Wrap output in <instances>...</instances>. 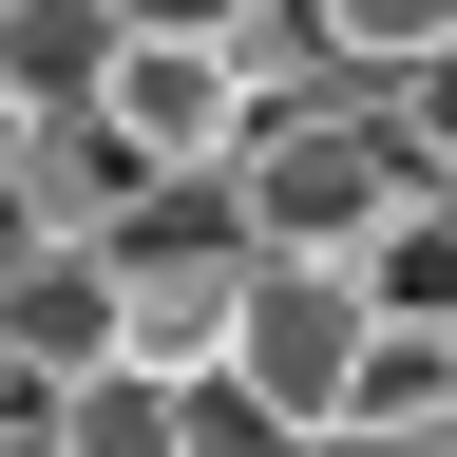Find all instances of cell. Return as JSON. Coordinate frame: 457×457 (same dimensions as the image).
I'll list each match as a JSON object with an SVG mask.
<instances>
[{"instance_id": "52a82bcc", "label": "cell", "mask_w": 457, "mask_h": 457, "mask_svg": "<svg viewBox=\"0 0 457 457\" xmlns=\"http://www.w3.org/2000/svg\"><path fill=\"white\" fill-rule=\"evenodd\" d=\"M343 267H362V305H381V324H457V191H400Z\"/></svg>"}, {"instance_id": "9c48e42d", "label": "cell", "mask_w": 457, "mask_h": 457, "mask_svg": "<svg viewBox=\"0 0 457 457\" xmlns=\"http://www.w3.org/2000/svg\"><path fill=\"white\" fill-rule=\"evenodd\" d=\"M305 20H324L343 77H400V57H438V38H457V0H305Z\"/></svg>"}, {"instance_id": "6da1fadb", "label": "cell", "mask_w": 457, "mask_h": 457, "mask_svg": "<svg viewBox=\"0 0 457 457\" xmlns=\"http://www.w3.org/2000/svg\"><path fill=\"white\" fill-rule=\"evenodd\" d=\"M400 191H420V171H400L381 77H305V96H267L248 134H228V210H248V248H362Z\"/></svg>"}, {"instance_id": "277c9868", "label": "cell", "mask_w": 457, "mask_h": 457, "mask_svg": "<svg viewBox=\"0 0 457 457\" xmlns=\"http://www.w3.org/2000/svg\"><path fill=\"white\" fill-rule=\"evenodd\" d=\"M96 362H134L114 343V267L96 248H0V400H57Z\"/></svg>"}, {"instance_id": "7a4b0ae2", "label": "cell", "mask_w": 457, "mask_h": 457, "mask_svg": "<svg viewBox=\"0 0 457 457\" xmlns=\"http://www.w3.org/2000/svg\"><path fill=\"white\" fill-rule=\"evenodd\" d=\"M362 343H381V305H362V267L343 248H248V286H228V400H267L286 438H343V400H362Z\"/></svg>"}, {"instance_id": "8992f818", "label": "cell", "mask_w": 457, "mask_h": 457, "mask_svg": "<svg viewBox=\"0 0 457 457\" xmlns=\"http://www.w3.org/2000/svg\"><path fill=\"white\" fill-rule=\"evenodd\" d=\"M38 457H191V381H153V362L57 381V400H38Z\"/></svg>"}, {"instance_id": "3957f363", "label": "cell", "mask_w": 457, "mask_h": 457, "mask_svg": "<svg viewBox=\"0 0 457 457\" xmlns=\"http://www.w3.org/2000/svg\"><path fill=\"white\" fill-rule=\"evenodd\" d=\"M96 114H114V153H134V171H228V134H248L267 96L228 77L210 38H171V20H134V38L96 57Z\"/></svg>"}, {"instance_id": "5b68a950", "label": "cell", "mask_w": 457, "mask_h": 457, "mask_svg": "<svg viewBox=\"0 0 457 457\" xmlns=\"http://www.w3.org/2000/svg\"><path fill=\"white\" fill-rule=\"evenodd\" d=\"M134 191H153V171L114 153V114H96V96H77V114H38V134H20V171H0L20 248H96V228L134 210Z\"/></svg>"}, {"instance_id": "30bf717a", "label": "cell", "mask_w": 457, "mask_h": 457, "mask_svg": "<svg viewBox=\"0 0 457 457\" xmlns=\"http://www.w3.org/2000/svg\"><path fill=\"white\" fill-rule=\"evenodd\" d=\"M381 114H400V171H420V191H457V38H438V57H400Z\"/></svg>"}, {"instance_id": "ba28073f", "label": "cell", "mask_w": 457, "mask_h": 457, "mask_svg": "<svg viewBox=\"0 0 457 457\" xmlns=\"http://www.w3.org/2000/svg\"><path fill=\"white\" fill-rule=\"evenodd\" d=\"M114 38H134L114 0H0V77H20V114H77Z\"/></svg>"}]
</instances>
